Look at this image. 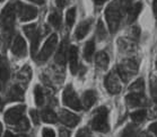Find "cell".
I'll list each match as a JSON object with an SVG mask.
<instances>
[{"label": "cell", "instance_id": "obj_1", "mask_svg": "<svg viewBox=\"0 0 157 137\" xmlns=\"http://www.w3.org/2000/svg\"><path fill=\"white\" fill-rule=\"evenodd\" d=\"M132 0H113L105 10V18H106L109 28L112 33L117 32L119 25L121 21L123 14L128 13V9L131 6Z\"/></svg>", "mask_w": 157, "mask_h": 137}, {"label": "cell", "instance_id": "obj_2", "mask_svg": "<svg viewBox=\"0 0 157 137\" xmlns=\"http://www.w3.org/2000/svg\"><path fill=\"white\" fill-rule=\"evenodd\" d=\"M16 13V6L14 4H8L0 14V27L4 32L5 37L6 35L7 37H10L11 33L14 31Z\"/></svg>", "mask_w": 157, "mask_h": 137}, {"label": "cell", "instance_id": "obj_3", "mask_svg": "<svg viewBox=\"0 0 157 137\" xmlns=\"http://www.w3.org/2000/svg\"><path fill=\"white\" fill-rule=\"evenodd\" d=\"M92 128L100 133L109 132V123H107V109L105 107H100L94 111L92 119Z\"/></svg>", "mask_w": 157, "mask_h": 137}, {"label": "cell", "instance_id": "obj_4", "mask_svg": "<svg viewBox=\"0 0 157 137\" xmlns=\"http://www.w3.org/2000/svg\"><path fill=\"white\" fill-rule=\"evenodd\" d=\"M62 101L67 107L74 110H82V101L79 100L78 96L76 95L75 90L71 85H67L66 89L63 90V95H62Z\"/></svg>", "mask_w": 157, "mask_h": 137}, {"label": "cell", "instance_id": "obj_5", "mask_svg": "<svg viewBox=\"0 0 157 137\" xmlns=\"http://www.w3.org/2000/svg\"><path fill=\"white\" fill-rule=\"evenodd\" d=\"M137 71H138V64H137L135 61L125 60L118 67L117 72H118L120 79H122V80L125 82V81H128L132 75H135V74L137 73Z\"/></svg>", "mask_w": 157, "mask_h": 137}, {"label": "cell", "instance_id": "obj_6", "mask_svg": "<svg viewBox=\"0 0 157 137\" xmlns=\"http://www.w3.org/2000/svg\"><path fill=\"white\" fill-rule=\"evenodd\" d=\"M24 33L26 34V36L31 41V52H32V56H35L37 49H39V43H40V32L35 24H29L24 26L23 28Z\"/></svg>", "mask_w": 157, "mask_h": 137}, {"label": "cell", "instance_id": "obj_7", "mask_svg": "<svg viewBox=\"0 0 157 137\" xmlns=\"http://www.w3.org/2000/svg\"><path fill=\"white\" fill-rule=\"evenodd\" d=\"M26 107L24 105H19L16 107L8 109L6 114H5V121L8 125H17V123L24 117V113H25Z\"/></svg>", "mask_w": 157, "mask_h": 137}, {"label": "cell", "instance_id": "obj_8", "mask_svg": "<svg viewBox=\"0 0 157 137\" xmlns=\"http://www.w3.org/2000/svg\"><path fill=\"white\" fill-rule=\"evenodd\" d=\"M58 43V36L56 34H52V35L47 39V42L43 46V49H41V52L37 54V61L39 62H44L47 61L49 57L51 56V54L53 53L56 46H57Z\"/></svg>", "mask_w": 157, "mask_h": 137}, {"label": "cell", "instance_id": "obj_9", "mask_svg": "<svg viewBox=\"0 0 157 137\" xmlns=\"http://www.w3.org/2000/svg\"><path fill=\"white\" fill-rule=\"evenodd\" d=\"M105 88L111 95H118L121 91V81L117 71H111L105 78Z\"/></svg>", "mask_w": 157, "mask_h": 137}, {"label": "cell", "instance_id": "obj_10", "mask_svg": "<svg viewBox=\"0 0 157 137\" xmlns=\"http://www.w3.org/2000/svg\"><path fill=\"white\" fill-rule=\"evenodd\" d=\"M16 11L18 13V16L21 21H29L33 20L37 16V9L33 6L23 5L21 2H17L16 5Z\"/></svg>", "mask_w": 157, "mask_h": 137}, {"label": "cell", "instance_id": "obj_11", "mask_svg": "<svg viewBox=\"0 0 157 137\" xmlns=\"http://www.w3.org/2000/svg\"><path fill=\"white\" fill-rule=\"evenodd\" d=\"M11 52L15 56L17 57H24L26 56L27 49H26V43L25 39L23 38L21 35H17L11 44Z\"/></svg>", "mask_w": 157, "mask_h": 137}, {"label": "cell", "instance_id": "obj_12", "mask_svg": "<svg viewBox=\"0 0 157 137\" xmlns=\"http://www.w3.org/2000/svg\"><path fill=\"white\" fill-rule=\"evenodd\" d=\"M58 118L63 125L68 127H75L79 123V117L74 113H70L68 110H66V109H61Z\"/></svg>", "mask_w": 157, "mask_h": 137}, {"label": "cell", "instance_id": "obj_13", "mask_svg": "<svg viewBox=\"0 0 157 137\" xmlns=\"http://www.w3.org/2000/svg\"><path fill=\"white\" fill-rule=\"evenodd\" d=\"M68 61H69V69L72 74H76L79 69L78 65V49L76 46H70L68 51Z\"/></svg>", "mask_w": 157, "mask_h": 137}, {"label": "cell", "instance_id": "obj_14", "mask_svg": "<svg viewBox=\"0 0 157 137\" xmlns=\"http://www.w3.org/2000/svg\"><path fill=\"white\" fill-rule=\"evenodd\" d=\"M9 78L8 61L5 57H0V91L5 88V85Z\"/></svg>", "mask_w": 157, "mask_h": 137}, {"label": "cell", "instance_id": "obj_15", "mask_svg": "<svg viewBox=\"0 0 157 137\" xmlns=\"http://www.w3.org/2000/svg\"><path fill=\"white\" fill-rule=\"evenodd\" d=\"M68 43H67V39H64L63 42L61 43L60 47L58 49L57 54H56V62L60 65H63L66 63V61L68 59Z\"/></svg>", "mask_w": 157, "mask_h": 137}, {"label": "cell", "instance_id": "obj_16", "mask_svg": "<svg viewBox=\"0 0 157 137\" xmlns=\"http://www.w3.org/2000/svg\"><path fill=\"white\" fill-rule=\"evenodd\" d=\"M125 101H127L129 107H141L146 102L144 93H133V92H130L127 96Z\"/></svg>", "mask_w": 157, "mask_h": 137}, {"label": "cell", "instance_id": "obj_17", "mask_svg": "<svg viewBox=\"0 0 157 137\" xmlns=\"http://www.w3.org/2000/svg\"><path fill=\"white\" fill-rule=\"evenodd\" d=\"M92 21L93 19L89 18V19H86V20L82 21L80 24L77 26L75 32V36L77 39H82L87 34H88V31L90 28V25H92Z\"/></svg>", "mask_w": 157, "mask_h": 137}, {"label": "cell", "instance_id": "obj_18", "mask_svg": "<svg viewBox=\"0 0 157 137\" xmlns=\"http://www.w3.org/2000/svg\"><path fill=\"white\" fill-rule=\"evenodd\" d=\"M96 92L94 90H87L84 92L82 95V106H84V108L88 109L96 102Z\"/></svg>", "mask_w": 157, "mask_h": 137}, {"label": "cell", "instance_id": "obj_19", "mask_svg": "<svg viewBox=\"0 0 157 137\" xmlns=\"http://www.w3.org/2000/svg\"><path fill=\"white\" fill-rule=\"evenodd\" d=\"M143 9V4L141 2H136L130 6V8L128 9V21L129 23H133L136 20L137 17L139 16L140 11Z\"/></svg>", "mask_w": 157, "mask_h": 137}, {"label": "cell", "instance_id": "obj_20", "mask_svg": "<svg viewBox=\"0 0 157 137\" xmlns=\"http://www.w3.org/2000/svg\"><path fill=\"white\" fill-rule=\"evenodd\" d=\"M24 99V91L19 85H14L9 90L8 93V100L9 101H21Z\"/></svg>", "mask_w": 157, "mask_h": 137}, {"label": "cell", "instance_id": "obj_21", "mask_svg": "<svg viewBox=\"0 0 157 137\" xmlns=\"http://www.w3.org/2000/svg\"><path fill=\"white\" fill-rule=\"evenodd\" d=\"M109 62H110V59H109V55H107L106 53L105 52L97 53L96 57H95V63H96V67L100 70L102 71L106 70L107 67H109Z\"/></svg>", "mask_w": 157, "mask_h": 137}, {"label": "cell", "instance_id": "obj_22", "mask_svg": "<svg viewBox=\"0 0 157 137\" xmlns=\"http://www.w3.org/2000/svg\"><path fill=\"white\" fill-rule=\"evenodd\" d=\"M41 118H42L43 121H45L48 124H56L58 121V119H59L57 114L49 108L43 109L41 111Z\"/></svg>", "mask_w": 157, "mask_h": 137}, {"label": "cell", "instance_id": "obj_23", "mask_svg": "<svg viewBox=\"0 0 157 137\" xmlns=\"http://www.w3.org/2000/svg\"><path fill=\"white\" fill-rule=\"evenodd\" d=\"M94 53H95V43L93 41H88L85 44V47H84V57H85V60L88 61V62L92 61Z\"/></svg>", "mask_w": 157, "mask_h": 137}, {"label": "cell", "instance_id": "obj_24", "mask_svg": "<svg viewBox=\"0 0 157 137\" xmlns=\"http://www.w3.org/2000/svg\"><path fill=\"white\" fill-rule=\"evenodd\" d=\"M144 89H145V83H144L143 79H138L129 87V90L133 93H144Z\"/></svg>", "mask_w": 157, "mask_h": 137}, {"label": "cell", "instance_id": "obj_25", "mask_svg": "<svg viewBox=\"0 0 157 137\" xmlns=\"http://www.w3.org/2000/svg\"><path fill=\"white\" fill-rule=\"evenodd\" d=\"M49 23L51 26H53L54 28H60L61 26V15L57 11L51 13L49 16Z\"/></svg>", "mask_w": 157, "mask_h": 137}, {"label": "cell", "instance_id": "obj_26", "mask_svg": "<svg viewBox=\"0 0 157 137\" xmlns=\"http://www.w3.org/2000/svg\"><path fill=\"white\" fill-rule=\"evenodd\" d=\"M147 116V111L145 109H140V110H137V111H133L131 114V119L135 121V123L139 124V123H143L145 118Z\"/></svg>", "mask_w": 157, "mask_h": 137}, {"label": "cell", "instance_id": "obj_27", "mask_svg": "<svg viewBox=\"0 0 157 137\" xmlns=\"http://www.w3.org/2000/svg\"><path fill=\"white\" fill-rule=\"evenodd\" d=\"M138 130L135 125H128L121 134V137H137Z\"/></svg>", "mask_w": 157, "mask_h": 137}, {"label": "cell", "instance_id": "obj_28", "mask_svg": "<svg viewBox=\"0 0 157 137\" xmlns=\"http://www.w3.org/2000/svg\"><path fill=\"white\" fill-rule=\"evenodd\" d=\"M34 97H35V102L37 106H42L44 103V95L40 85H36L34 89Z\"/></svg>", "mask_w": 157, "mask_h": 137}, {"label": "cell", "instance_id": "obj_29", "mask_svg": "<svg viewBox=\"0 0 157 137\" xmlns=\"http://www.w3.org/2000/svg\"><path fill=\"white\" fill-rule=\"evenodd\" d=\"M96 36L100 41H103V39L106 37V29H105V27H104V24L102 20H98V24H97Z\"/></svg>", "mask_w": 157, "mask_h": 137}, {"label": "cell", "instance_id": "obj_30", "mask_svg": "<svg viewBox=\"0 0 157 137\" xmlns=\"http://www.w3.org/2000/svg\"><path fill=\"white\" fill-rule=\"evenodd\" d=\"M76 19V8H70L67 11V16H66V20H67V25L68 27H71Z\"/></svg>", "mask_w": 157, "mask_h": 137}, {"label": "cell", "instance_id": "obj_31", "mask_svg": "<svg viewBox=\"0 0 157 137\" xmlns=\"http://www.w3.org/2000/svg\"><path fill=\"white\" fill-rule=\"evenodd\" d=\"M150 95L154 101L157 103V78H153L150 80Z\"/></svg>", "mask_w": 157, "mask_h": 137}, {"label": "cell", "instance_id": "obj_32", "mask_svg": "<svg viewBox=\"0 0 157 137\" xmlns=\"http://www.w3.org/2000/svg\"><path fill=\"white\" fill-rule=\"evenodd\" d=\"M18 130H21V132H25V130H29V119L26 118V117H23L17 123L16 125Z\"/></svg>", "mask_w": 157, "mask_h": 137}, {"label": "cell", "instance_id": "obj_33", "mask_svg": "<svg viewBox=\"0 0 157 137\" xmlns=\"http://www.w3.org/2000/svg\"><path fill=\"white\" fill-rule=\"evenodd\" d=\"M77 137H93V135L87 127H84L77 132Z\"/></svg>", "mask_w": 157, "mask_h": 137}, {"label": "cell", "instance_id": "obj_34", "mask_svg": "<svg viewBox=\"0 0 157 137\" xmlns=\"http://www.w3.org/2000/svg\"><path fill=\"white\" fill-rule=\"evenodd\" d=\"M42 137H56V133L51 128H44L42 132Z\"/></svg>", "mask_w": 157, "mask_h": 137}, {"label": "cell", "instance_id": "obj_35", "mask_svg": "<svg viewBox=\"0 0 157 137\" xmlns=\"http://www.w3.org/2000/svg\"><path fill=\"white\" fill-rule=\"evenodd\" d=\"M29 114H31V117H32V120L34 121V124H35V125H39V123H40L39 113H37L36 110H31Z\"/></svg>", "mask_w": 157, "mask_h": 137}, {"label": "cell", "instance_id": "obj_36", "mask_svg": "<svg viewBox=\"0 0 157 137\" xmlns=\"http://www.w3.org/2000/svg\"><path fill=\"white\" fill-rule=\"evenodd\" d=\"M69 1L70 0H56V4H57V6H58V8H64L67 5L69 4Z\"/></svg>", "mask_w": 157, "mask_h": 137}, {"label": "cell", "instance_id": "obj_37", "mask_svg": "<svg viewBox=\"0 0 157 137\" xmlns=\"http://www.w3.org/2000/svg\"><path fill=\"white\" fill-rule=\"evenodd\" d=\"M60 137H70V132L68 129H60Z\"/></svg>", "mask_w": 157, "mask_h": 137}, {"label": "cell", "instance_id": "obj_38", "mask_svg": "<svg viewBox=\"0 0 157 137\" xmlns=\"http://www.w3.org/2000/svg\"><path fill=\"white\" fill-rule=\"evenodd\" d=\"M149 130L157 136V121H155V123H153L151 125H150V126H149Z\"/></svg>", "mask_w": 157, "mask_h": 137}, {"label": "cell", "instance_id": "obj_39", "mask_svg": "<svg viewBox=\"0 0 157 137\" xmlns=\"http://www.w3.org/2000/svg\"><path fill=\"white\" fill-rule=\"evenodd\" d=\"M5 137H29V136H26V135H15V134L10 133V132H7V133L5 134Z\"/></svg>", "mask_w": 157, "mask_h": 137}, {"label": "cell", "instance_id": "obj_40", "mask_svg": "<svg viewBox=\"0 0 157 137\" xmlns=\"http://www.w3.org/2000/svg\"><path fill=\"white\" fill-rule=\"evenodd\" d=\"M153 9H154V15L157 19V0H154L153 2Z\"/></svg>", "mask_w": 157, "mask_h": 137}, {"label": "cell", "instance_id": "obj_41", "mask_svg": "<svg viewBox=\"0 0 157 137\" xmlns=\"http://www.w3.org/2000/svg\"><path fill=\"white\" fill-rule=\"evenodd\" d=\"M29 1H32V2H35V4H37V5H43L45 0H29Z\"/></svg>", "mask_w": 157, "mask_h": 137}, {"label": "cell", "instance_id": "obj_42", "mask_svg": "<svg viewBox=\"0 0 157 137\" xmlns=\"http://www.w3.org/2000/svg\"><path fill=\"white\" fill-rule=\"evenodd\" d=\"M106 0H94V2L97 5V6H101V5H103Z\"/></svg>", "mask_w": 157, "mask_h": 137}, {"label": "cell", "instance_id": "obj_43", "mask_svg": "<svg viewBox=\"0 0 157 137\" xmlns=\"http://www.w3.org/2000/svg\"><path fill=\"white\" fill-rule=\"evenodd\" d=\"M139 137H151V136H150V135L148 133H147V132H144V133L140 134Z\"/></svg>", "mask_w": 157, "mask_h": 137}, {"label": "cell", "instance_id": "obj_44", "mask_svg": "<svg viewBox=\"0 0 157 137\" xmlns=\"http://www.w3.org/2000/svg\"><path fill=\"white\" fill-rule=\"evenodd\" d=\"M1 134H2V125L0 123V137H1Z\"/></svg>", "mask_w": 157, "mask_h": 137}, {"label": "cell", "instance_id": "obj_45", "mask_svg": "<svg viewBox=\"0 0 157 137\" xmlns=\"http://www.w3.org/2000/svg\"><path fill=\"white\" fill-rule=\"evenodd\" d=\"M155 65H156V69H157V60H156V63H155Z\"/></svg>", "mask_w": 157, "mask_h": 137}, {"label": "cell", "instance_id": "obj_46", "mask_svg": "<svg viewBox=\"0 0 157 137\" xmlns=\"http://www.w3.org/2000/svg\"><path fill=\"white\" fill-rule=\"evenodd\" d=\"M0 1H5V0H0Z\"/></svg>", "mask_w": 157, "mask_h": 137}]
</instances>
